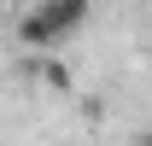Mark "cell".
<instances>
[{"label": "cell", "instance_id": "6da1fadb", "mask_svg": "<svg viewBox=\"0 0 152 146\" xmlns=\"http://www.w3.org/2000/svg\"><path fill=\"white\" fill-rule=\"evenodd\" d=\"M88 12H94L88 0H35L18 18V41L23 47H58V41H70L88 23Z\"/></svg>", "mask_w": 152, "mask_h": 146}, {"label": "cell", "instance_id": "7a4b0ae2", "mask_svg": "<svg viewBox=\"0 0 152 146\" xmlns=\"http://www.w3.org/2000/svg\"><path fill=\"white\" fill-rule=\"evenodd\" d=\"M140 146H152V128H146V134H140Z\"/></svg>", "mask_w": 152, "mask_h": 146}, {"label": "cell", "instance_id": "3957f363", "mask_svg": "<svg viewBox=\"0 0 152 146\" xmlns=\"http://www.w3.org/2000/svg\"><path fill=\"white\" fill-rule=\"evenodd\" d=\"M0 12H6V0H0Z\"/></svg>", "mask_w": 152, "mask_h": 146}]
</instances>
